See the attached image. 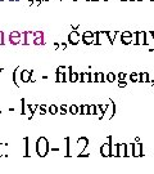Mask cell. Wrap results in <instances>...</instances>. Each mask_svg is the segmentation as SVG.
I'll return each mask as SVG.
<instances>
[{
  "instance_id": "31",
  "label": "cell",
  "mask_w": 154,
  "mask_h": 174,
  "mask_svg": "<svg viewBox=\"0 0 154 174\" xmlns=\"http://www.w3.org/2000/svg\"><path fill=\"white\" fill-rule=\"evenodd\" d=\"M5 148H7V143H0V156H7L4 152Z\"/></svg>"
},
{
  "instance_id": "57",
  "label": "cell",
  "mask_w": 154,
  "mask_h": 174,
  "mask_svg": "<svg viewBox=\"0 0 154 174\" xmlns=\"http://www.w3.org/2000/svg\"><path fill=\"white\" fill-rule=\"evenodd\" d=\"M73 1H77V0H73Z\"/></svg>"
},
{
  "instance_id": "9",
  "label": "cell",
  "mask_w": 154,
  "mask_h": 174,
  "mask_svg": "<svg viewBox=\"0 0 154 174\" xmlns=\"http://www.w3.org/2000/svg\"><path fill=\"white\" fill-rule=\"evenodd\" d=\"M137 45H146L145 31H137Z\"/></svg>"
},
{
  "instance_id": "40",
  "label": "cell",
  "mask_w": 154,
  "mask_h": 174,
  "mask_svg": "<svg viewBox=\"0 0 154 174\" xmlns=\"http://www.w3.org/2000/svg\"><path fill=\"white\" fill-rule=\"evenodd\" d=\"M66 142H67V152H66V156L68 157L69 153H71V152H69V147H71V146H69V138H68V137L66 138Z\"/></svg>"
},
{
  "instance_id": "11",
  "label": "cell",
  "mask_w": 154,
  "mask_h": 174,
  "mask_svg": "<svg viewBox=\"0 0 154 174\" xmlns=\"http://www.w3.org/2000/svg\"><path fill=\"white\" fill-rule=\"evenodd\" d=\"M25 143H26V150H25V157H30L31 156V153H30V138L28 137H25Z\"/></svg>"
},
{
  "instance_id": "48",
  "label": "cell",
  "mask_w": 154,
  "mask_h": 174,
  "mask_svg": "<svg viewBox=\"0 0 154 174\" xmlns=\"http://www.w3.org/2000/svg\"><path fill=\"white\" fill-rule=\"evenodd\" d=\"M59 45H60V44H58V43H54V49L58 50L59 49Z\"/></svg>"
},
{
  "instance_id": "37",
  "label": "cell",
  "mask_w": 154,
  "mask_h": 174,
  "mask_svg": "<svg viewBox=\"0 0 154 174\" xmlns=\"http://www.w3.org/2000/svg\"><path fill=\"white\" fill-rule=\"evenodd\" d=\"M90 83H96V72H90Z\"/></svg>"
},
{
  "instance_id": "14",
  "label": "cell",
  "mask_w": 154,
  "mask_h": 174,
  "mask_svg": "<svg viewBox=\"0 0 154 174\" xmlns=\"http://www.w3.org/2000/svg\"><path fill=\"white\" fill-rule=\"evenodd\" d=\"M107 35H108V39H109V44H113L116 36H117V31H107Z\"/></svg>"
},
{
  "instance_id": "17",
  "label": "cell",
  "mask_w": 154,
  "mask_h": 174,
  "mask_svg": "<svg viewBox=\"0 0 154 174\" xmlns=\"http://www.w3.org/2000/svg\"><path fill=\"white\" fill-rule=\"evenodd\" d=\"M66 74L59 72L56 74V83H66Z\"/></svg>"
},
{
  "instance_id": "44",
  "label": "cell",
  "mask_w": 154,
  "mask_h": 174,
  "mask_svg": "<svg viewBox=\"0 0 154 174\" xmlns=\"http://www.w3.org/2000/svg\"><path fill=\"white\" fill-rule=\"evenodd\" d=\"M126 85H127V83H126L125 80H119V83H118V86H119V88H125Z\"/></svg>"
},
{
  "instance_id": "49",
  "label": "cell",
  "mask_w": 154,
  "mask_h": 174,
  "mask_svg": "<svg viewBox=\"0 0 154 174\" xmlns=\"http://www.w3.org/2000/svg\"><path fill=\"white\" fill-rule=\"evenodd\" d=\"M28 5H33V0H28Z\"/></svg>"
},
{
  "instance_id": "54",
  "label": "cell",
  "mask_w": 154,
  "mask_h": 174,
  "mask_svg": "<svg viewBox=\"0 0 154 174\" xmlns=\"http://www.w3.org/2000/svg\"><path fill=\"white\" fill-rule=\"evenodd\" d=\"M133 1H140V0H133Z\"/></svg>"
},
{
  "instance_id": "41",
  "label": "cell",
  "mask_w": 154,
  "mask_h": 174,
  "mask_svg": "<svg viewBox=\"0 0 154 174\" xmlns=\"http://www.w3.org/2000/svg\"><path fill=\"white\" fill-rule=\"evenodd\" d=\"M67 68H68V67H64V66H60V67H58V68H56V74H59V72H66V71H67Z\"/></svg>"
},
{
  "instance_id": "47",
  "label": "cell",
  "mask_w": 154,
  "mask_h": 174,
  "mask_svg": "<svg viewBox=\"0 0 154 174\" xmlns=\"http://www.w3.org/2000/svg\"><path fill=\"white\" fill-rule=\"evenodd\" d=\"M41 4V0H33V5L35 7H38Z\"/></svg>"
},
{
  "instance_id": "56",
  "label": "cell",
  "mask_w": 154,
  "mask_h": 174,
  "mask_svg": "<svg viewBox=\"0 0 154 174\" xmlns=\"http://www.w3.org/2000/svg\"><path fill=\"white\" fill-rule=\"evenodd\" d=\"M44 1H49V0H44Z\"/></svg>"
},
{
  "instance_id": "7",
  "label": "cell",
  "mask_w": 154,
  "mask_h": 174,
  "mask_svg": "<svg viewBox=\"0 0 154 174\" xmlns=\"http://www.w3.org/2000/svg\"><path fill=\"white\" fill-rule=\"evenodd\" d=\"M21 68L19 67H15L14 71H13V75H12V80L13 83L15 84L17 88H19V81H21V72H19Z\"/></svg>"
},
{
  "instance_id": "60",
  "label": "cell",
  "mask_w": 154,
  "mask_h": 174,
  "mask_svg": "<svg viewBox=\"0 0 154 174\" xmlns=\"http://www.w3.org/2000/svg\"><path fill=\"white\" fill-rule=\"evenodd\" d=\"M0 1H1V0H0Z\"/></svg>"
},
{
  "instance_id": "26",
  "label": "cell",
  "mask_w": 154,
  "mask_h": 174,
  "mask_svg": "<svg viewBox=\"0 0 154 174\" xmlns=\"http://www.w3.org/2000/svg\"><path fill=\"white\" fill-rule=\"evenodd\" d=\"M121 43L125 45H130L132 43V37H122L121 36Z\"/></svg>"
},
{
  "instance_id": "20",
  "label": "cell",
  "mask_w": 154,
  "mask_h": 174,
  "mask_svg": "<svg viewBox=\"0 0 154 174\" xmlns=\"http://www.w3.org/2000/svg\"><path fill=\"white\" fill-rule=\"evenodd\" d=\"M68 110H69V114H72V115L78 114V106H76V104H71Z\"/></svg>"
},
{
  "instance_id": "34",
  "label": "cell",
  "mask_w": 154,
  "mask_h": 174,
  "mask_svg": "<svg viewBox=\"0 0 154 174\" xmlns=\"http://www.w3.org/2000/svg\"><path fill=\"white\" fill-rule=\"evenodd\" d=\"M82 107V115H89V104H81Z\"/></svg>"
},
{
  "instance_id": "29",
  "label": "cell",
  "mask_w": 154,
  "mask_h": 174,
  "mask_svg": "<svg viewBox=\"0 0 154 174\" xmlns=\"http://www.w3.org/2000/svg\"><path fill=\"white\" fill-rule=\"evenodd\" d=\"M23 32H19V31H12L9 34V37H22Z\"/></svg>"
},
{
  "instance_id": "18",
  "label": "cell",
  "mask_w": 154,
  "mask_h": 174,
  "mask_svg": "<svg viewBox=\"0 0 154 174\" xmlns=\"http://www.w3.org/2000/svg\"><path fill=\"white\" fill-rule=\"evenodd\" d=\"M148 81H149V74L140 72V83H148Z\"/></svg>"
},
{
  "instance_id": "52",
  "label": "cell",
  "mask_w": 154,
  "mask_h": 174,
  "mask_svg": "<svg viewBox=\"0 0 154 174\" xmlns=\"http://www.w3.org/2000/svg\"><path fill=\"white\" fill-rule=\"evenodd\" d=\"M9 1H18V0H9Z\"/></svg>"
},
{
  "instance_id": "3",
  "label": "cell",
  "mask_w": 154,
  "mask_h": 174,
  "mask_svg": "<svg viewBox=\"0 0 154 174\" xmlns=\"http://www.w3.org/2000/svg\"><path fill=\"white\" fill-rule=\"evenodd\" d=\"M33 40H35L33 31H25V32H23V40H22V44L23 45L31 44V43H33Z\"/></svg>"
},
{
  "instance_id": "15",
  "label": "cell",
  "mask_w": 154,
  "mask_h": 174,
  "mask_svg": "<svg viewBox=\"0 0 154 174\" xmlns=\"http://www.w3.org/2000/svg\"><path fill=\"white\" fill-rule=\"evenodd\" d=\"M78 80H80V74L78 72H71L69 81H71V83H77Z\"/></svg>"
},
{
  "instance_id": "32",
  "label": "cell",
  "mask_w": 154,
  "mask_h": 174,
  "mask_svg": "<svg viewBox=\"0 0 154 174\" xmlns=\"http://www.w3.org/2000/svg\"><path fill=\"white\" fill-rule=\"evenodd\" d=\"M112 156H118V145H112Z\"/></svg>"
},
{
  "instance_id": "25",
  "label": "cell",
  "mask_w": 154,
  "mask_h": 174,
  "mask_svg": "<svg viewBox=\"0 0 154 174\" xmlns=\"http://www.w3.org/2000/svg\"><path fill=\"white\" fill-rule=\"evenodd\" d=\"M130 79H131V81H140V74L132 72L130 75Z\"/></svg>"
},
{
  "instance_id": "8",
  "label": "cell",
  "mask_w": 154,
  "mask_h": 174,
  "mask_svg": "<svg viewBox=\"0 0 154 174\" xmlns=\"http://www.w3.org/2000/svg\"><path fill=\"white\" fill-rule=\"evenodd\" d=\"M87 143H89V139H87L86 137L78 138V141H77V147H78V152H80V153H82V151L86 148Z\"/></svg>"
},
{
  "instance_id": "6",
  "label": "cell",
  "mask_w": 154,
  "mask_h": 174,
  "mask_svg": "<svg viewBox=\"0 0 154 174\" xmlns=\"http://www.w3.org/2000/svg\"><path fill=\"white\" fill-rule=\"evenodd\" d=\"M145 35H146V45L149 47V50L153 52L154 50V36L151 34V31H145Z\"/></svg>"
},
{
  "instance_id": "19",
  "label": "cell",
  "mask_w": 154,
  "mask_h": 174,
  "mask_svg": "<svg viewBox=\"0 0 154 174\" xmlns=\"http://www.w3.org/2000/svg\"><path fill=\"white\" fill-rule=\"evenodd\" d=\"M98 106L96 104H89V115H96Z\"/></svg>"
},
{
  "instance_id": "5",
  "label": "cell",
  "mask_w": 154,
  "mask_h": 174,
  "mask_svg": "<svg viewBox=\"0 0 154 174\" xmlns=\"http://www.w3.org/2000/svg\"><path fill=\"white\" fill-rule=\"evenodd\" d=\"M32 72L33 71L22 70L21 71V81H22V83H30L31 79H32Z\"/></svg>"
},
{
  "instance_id": "45",
  "label": "cell",
  "mask_w": 154,
  "mask_h": 174,
  "mask_svg": "<svg viewBox=\"0 0 154 174\" xmlns=\"http://www.w3.org/2000/svg\"><path fill=\"white\" fill-rule=\"evenodd\" d=\"M118 78H119V80H125V79H126V74L125 72H119Z\"/></svg>"
},
{
  "instance_id": "53",
  "label": "cell",
  "mask_w": 154,
  "mask_h": 174,
  "mask_svg": "<svg viewBox=\"0 0 154 174\" xmlns=\"http://www.w3.org/2000/svg\"><path fill=\"white\" fill-rule=\"evenodd\" d=\"M151 34H153V36H154V31H151Z\"/></svg>"
},
{
  "instance_id": "46",
  "label": "cell",
  "mask_w": 154,
  "mask_h": 174,
  "mask_svg": "<svg viewBox=\"0 0 154 174\" xmlns=\"http://www.w3.org/2000/svg\"><path fill=\"white\" fill-rule=\"evenodd\" d=\"M66 48H67V44H66V43H62V44L59 45V49H62V50H64Z\"/></svg>"
},
{
  "instance_id": "36",
  "label": "cell",
  "mask_w": 154,
  "mask_h": 174,
  "mask_svg": "<svg viewBox=\"0 0 154 174\" xmlns=\"http://www.w3.org/2000/svg\"><path fill=\"white\" fill-rule=\"evenodd\" d=\"M94 35H95V32H92V31H85L82 34V37H92Z\"/></svg>"
},
{
  "instance_id": "51",
  "label": "cell",
  "mask_w": 154,
  "mask_h": 174,
  "mask_svg": "<svg viewBox=\"0 0 154 174\" xmlns=\"http://www.w3.org/2000/svg\"><path fill=\"white\" fill-rule=\"evenodd\" d=\"M86 1H96V0H86Z\"/></svg>"
},
{
  "instance_id": "38",
  "label": "cell",
  "mask_w": 154,
  "mask_h": 174,
  "mask_svg": "<svg viewBox=\"0 0 154 174\" xmlns=\"http://www.w3.org/2000/svg\"><path fill=\"white\" fill-rule=\"evenodd\" d=\"M121 36H122V37H132V32H130V31H122V32H121Z\"/></svg>"
},
{
  "instance_id": "50",
  "label": "cell",
  "mask_w": 154,
  "mask_h": 174,
  "mask_svg": "<svg viewBox=\"0 0 154 174\" xmlns=\"http://www.w3.org/2000/svg\"><path fill=\"white\" fill-rule=\"evenodd\" d=\"M72 29H73V30H77V29H78V25H73V26H72Z\"/></svg>"
},
{
  "instance_id": "43",
  "label": "cell",
  "mask_w": 154,
  "mask_h": 174,
  "mask_svg": "<svg viewBox=\"0 0 154 174\" xmlns=\"http://www.w3.org/2000/svg\"><path fill=\"white\" fill-rule=\"evenodd\" d=\"M4 32L0 31V45H4Z\"/></svg>"
},
{
  "instance_id": "21",
  "label": "cell",
  "mask_w": 154,
  "mask_h": 174,
  "mask_svg": "<svg viewBox=\"0 0 154 174\" xmlns=\"http://www.w3.org/2000/svg\"><path fill=\"white\" fill-rule=\"evenodd\" d=\"M27 108L30 110V112L35 114L36 110H38V104H36V103H30V104H27Z\"/></svg>"
},
{
  "instance_id": "42",
  "label": "cell",
  "mask_w": 154,
  "mask_h": 174,
  "mask_svg": "<svg viewBox=\"0 0 154 174\" xmlns=\"http://www.w3.org/2000/svg\"><path fill=\"white\" fill-rule=\"evenodd\" d=\"M33 36H35V37L44 36V32L42 31H33Z\"/></svg>"
},
{
  "instance_id": "13",
  "label": "cell",
  "mask_w": 154,
  "mask_h": 174,
  "mask_svg": "<svg viewBox=\"0 0 154 174\" xmlns=\"http://www.w3.org/2000/svg\"><path fill=\"white\" fill-rule=\"evenodd\" d=\"M126 147H127V145H125V143L118 145V156H126Z\"/></svg>"
},
{
  "instance_id": "24",
  "label": "cell",
  "mask_w": 154,
  "mask_h": 174,
  "mask_svg": "<svg viewBox=\"0 0 154 174\" xmlns=\"http://www.w3.org/2000/svg\"><path fill=\"white\" fill-rule=\"evenodd\" d=\"M48 111H49V114L55 115L56 112H58V107H56L55 104H50V106H49V108H48Z\"/></svg>"
},
{
  "instance_id": "1",
  "label": "cell",
  "mask_w": 154,
  "mask_h": 174,
  "mask_svg": "<svg viewBox=\"0 0 154 174\" xmlns=\"http://www.w3.org/2000/svg\"><path fill=\"white\" fill-rule=\"evenodd\" d=\"M49 141L45 137H40L36 141V153L40 157H45L49 153Z\"/></svg>"
},
{
  "instance_id": "23",
  "label": "cell",
  "mask_w": 154,
  "mask_h": 174,
  "mask_svg": "<svg viewBox=\"0 0 154 174\" xmlns=\"http://www.w3.org/2000/svg\"><path fill=\"white\" fill-rule=\"evenodd\" d=\"M33 44H35V45H44V44H45V41H44V36L35 37V40H33Z\"/></svg>"
},
{
  "instance_id": "33",
  "label": "cell",
  "mask_w": 154,
  "mask_h": 174,
  "mask_svg": "<svg viewBox=\"0 0 154 174\" xmlns=\"http://www.w3.org/2000/svg\"><path fill=\"white\" fill-rule=\"evenodd\" d=\"M38 114H40V115H45L46 114V106H45V104L38 106Z\"/></svg>"
},
{
  "instance_id": "10",
  "label": "cell",
  "mask_w": 154,
  "mask_h": 174,
  "mask_svg": "<svg viewBox=\"0 0 154 174\" xmlns=\"http://www.w3.org/2000/svg\"><path fill=\"white\" fill-rule=\"evenodd\" d=\"M133 156H143V145L133 143Z\"/></svg>"
},
{
  "instance_id": "4",
  "label": "cell",
  "mask_w": 154,
  "mask_h": 174,
  "mask_svg": "<svg viewBox=\"0 0 154 174\" xmlns=\"http://www.w3.org/2000/svg\"><path fill=\"white\" fill-rule=\"evenodd\" d=\"M78 41H80V34L76 31V30H73V31L68 35V43L72 44V45H77Z\"/></svg>"
},
{
  "instance_id": "16",
  "label": "cell",
  "mask_w": 154,
  "mask_h": 174,
  "mask_svg": "<svg viewBox=\"0 0 154 174\" xmlns=\"http://www.w3.org/2000/svg\"><path fill=\"white\" fill-rule=\"evenodd\" d=\"M126 156H133V143H128L126 147Z\"/></svg>"
},
{
  "instance_id": "39",
  "label": "cell",
  "mask_w": 154,
  "mask_h": 174,
  "mask_svg": "<svg viewBox=\"0 0 154 174\" xmlns=\"http://www.w3.org/2000/svg\"><path fill=\"white\" fill-rule=\"evenodd\" d=\"M132 43H133L135 45H137V31L132 32Z\"/></svg>"
},
{
  "instance_id": "30",
  "label": "cell",
  "mask_w": 154,
  "mask_h": 174,
  "mask_svg": "<svg viewBox=\"0 0 154 174\" xmlns=\"http://www.w3.org/2000/svg\"><path fill=\"white\" fill-rule=\"evenodd\" d=\"M104 75H103V72H96V83H103L104 81Z\"/></svg>"
},
{
  "instance_id": "27",
  "label": "cell",
  "mask_w": 154,
  "mask_h": 174,
  "mask_svg": "<svg viewBox=\"0 0 154 174\" xmlns=\"http://www.w3.org/2000/svg\"><path fill=\"white\" fill-rule=\"evenodd\" d=\"M107 81L108 83H113V81H116V75L113 72H108L107 74Z\"/></svg>"
},
{
  "instance_id": "22",
  "label": "cell",
  "mask_w": 154,
  "mask_h": 174,
  "mask_svg": "<svg viewBox=\"0 0 154 174\" xmlns=\"http://www.w3.org/2000/svg\"><path fill=\"white\" fill-rule=\"evenodd\" d=\"M9 41L12 45H18L22 41V37H9Z\"/></svg>"
},
{
  "instance_id": "12",
  "label": "cell",
  "mask_w": 154,
  "mask_h": 174,
  "mask_svg": "<svg viewBox=\"0 0 154 174\" xmlns=\"http://www.w3.org/2000/svg\"><path fill=\"white\" fill-rule=\"evenodd\" d=\"M80 80H81L82 83H90V72L80 74Z\"/></svg>"
},
{
  "instance_id": "55",
  "label": "cell",
  "mask_w": 154,
  "mask_h": 174,
  "mask_svg": "<svg viewBox=\"0 0 154 174\" xmlns=\"http://www.w3.org/2000/svg\"><path fill=\"white\" fill-rule=\"evenodd\" d=\"M125 1H131V0H125Z\"/></svg>"
},
{
  "instance_id": "35",
  "label": "cell",
  "mask_w": 154,
  "mask_h": 174,
  "mask_svg": "<svg viewBox=\"0 0 154 174\" xmlns=\"http://www.w3.org/2000/svg\"><path fill=\"white\" fill-rule=\"evenodd\" d=\"M96 106L99 107V110L103 112V114H105V111H107V110H108V107H109V106H108V104H96Z\"/></svg>"
},
{
  "instance_id": "2",
  "label": "cell",
  "mask_w": 154,
  "mask_h": 174,
  "mask_svg": "<svg viewBox=\"0 0 154 174\" xmlns=\"http://www.w3.org/2000/svg\"><path fill=\"white\" fill-rule=\"evenodd\" d=\"M100 153L105 157L108 156H112V137H108V141L105 143H103L102 147H100Z\"/></svg>"
},
{
  "instance_id": "59",
  "label": "cell",
  "mask_w": 154,
  "mask_h": 174,
  "mask_svg": "<svg viewBox=\"0 0 154 174\" xmlns=\"http://www.w3.org/2000/svg\"><path fill=\"white\" fill-rule=\"evenodd\" d=\"M150 1H154V0H150Z\"/></svg>"
},
{
  "instance_id": "58",
  "label": "cell",
  "mask_w": 154,
  "mask_h": 174,
  "mask_svg": "<svg viewBox=\"0 0 154 174\" xmlns=\"http://www.w3.org/2000/svg\"><path fill=\"white\" fill-rule=\"evenodd\" d=\"M104 1H108V0H104Z\"/></svg>"
},
{
  "instance_id": "28",
  "label": "cell",
  "mask_w": 154,
  "mask_h": 174,
  "mask_svg": "<svg viewBox=\"0 0 154 174\" xmlns=\"http://www.w3.org/2000/svg\"><path fill=\"white\" fill-rule=\"evenodd\" d=\"M21 114L22 115L26 114V101H25V98H21Z\"/></svg>"
}]
</instances>
